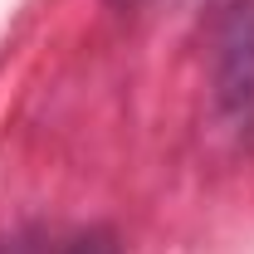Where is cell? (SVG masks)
Listing matches in <instances>:
<instances>
[{"mask_svg": "<svg viewBox=\"0 0 254 254\" xmlns=\"http://www.w3.org/2000/svg\"><path fill=\"white\" fill-rule=\"evenodd\" d=\"M215 103L235 132H254V5H235L215 59Z\"/></svg>", "mask_w": 254, "mask_h": 254, "instance_id": "obj_1", "label": "cell"}, {"mask_svg": "<svg viewBox=\"0 0 254 254\" xmlns=\"http://www.w3.org/2000/svg\"><path fill=\"white\" fill-rule=\"evenodd\" d=\"M68 254H118V245H113L108 230H88V235H78V240L68 245Z\"/></svg>", "mask_w": 254, "mask_h": 254, "instance_id": "obj_2", "label": "cell"}, {"mask_svg": "<svg viewBox=\"0 0 254 254\" xmlns=\"http://www.w3.org/2000/svg\"><path fill=\"white\" fill-rule=\"evenodd\" d=\"M0 254H39V250H34V245H25V240H15V245H5Z\"/></svg>", "mask_w": 254, "mask_h": 254, "instance_id": "obj_3", "label": "cell"}, {"mask_svg": "<svg viewBox=\"0 0 254 254\" xmlns=\"http://www.w3.org/2000/svg\"><path fill=\"white\" fill-rule=\"evenodd\" d=\"M113 5H132V0H113Z\"/></svg>", "mask_w": 254, "mask_h": 254, "instance_id": "obj_4", "label": "cell"}]
</instances>
